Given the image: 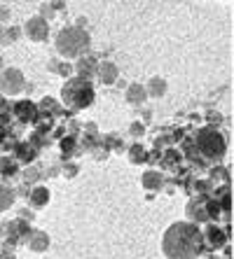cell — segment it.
Masks as SVG:
<instances>
[{
  "instance_id": "1",
  "label": "cell",
  "mask_w": 234,
  "mask_h": 259,
  "mask_svg": "<svg viewBox=\"0 0 234 259\" xmlns=\"http://www.w3.org/2000/svg\"><path fill=\"white\" fill-rule=\"evenodd\" d=\"M61 96H63V103L71 110H82L87 105H91V101H94V87L84 77H75L63 84Z\"/></svg>"
},
{
  "instance_id": "2",
  "label": "cell",
  "mask_w": 234,
  "mask_h": 259,
  "mask_svg": "<svg viewBox=\"0 0 234 259\" xmlns=\"http://www.w3.org/2000/svg\"><path fill=\"white\" fill-rule=\"evenodd\" d=\"M14 112L12 115L17 117L19 121H24V124H28V121H33L38 117V108L33 105L30 101H19V103H14Z\"/></svg>"
},
{
  "instance_id": "3",
  "label": "cell",
  "mask_w": 234,
  "mask_h": 259,
  "mask_svg": "<svg viewBox=\"0 0 234 259\" xmlns=\"http://www.w3.org/2000/svg\"><path fill=\"white\" fill-rule=\"evenodd\" d=\"M21 84H24V79H21V72L19 70H7L5 75L0 77V87H3V91H7V94L19 91Z\"/></svg>"
},
{
  "instance_id": "4",
  "label": "cell",
  "mask_w": 234,
  "mask_h": 259,
  "mask_svg": "<svg viewBox=\"0 0 234 259\" xmlns=\"http://www.w3.org/2000/svg\"><path fill=\"white\" fill-rule=\"evenodd\" d=\"M5 231H7V243L10 245H17V241L21 238V236H28L30 229L26 227V222H7L5 224Z\"/></svg>"
},
{
  "instance_id": "5",
  "label": "cell",
  "mask_w": 234,
  "mask_h": 259,
  "mask_svg": "<svg viewBox=\"0 0 234 259\" xmlns=\"http://www.w3.org/2000/svg\"><path fill=\"white\" fill-rule=\"evenodd\" d=\"M26 30H28L30 40H38V42H42V40H47V24L42 21L40 17H33L26 24Z\"/></svg>"
},
{
  "instance_id": "6",
  "label": "cell",
  "mask_w": 234,
  "mask_h": 259,
  "mask_svg": "<svg viewBox=\"0 0 234 259\" xmlns=\"http://www.w3.org/2000/svg\"><path fill=\"white\" fill-rule=\"evenodd\" d=\"M206 243H209L211 247L225 245V234H222L218 227H209V229H206Z\"/></svg>"
},
{
  "instance_id": "7",
  "label": "cell",
  "mask_w": 234,
  "mask_h": 259,
  "mask_svg": "<svg viewBox=\"0 0 234 259\" xmlns=\"http://www.w3.org/2000/svg\"><path fill=\"white\" fill-rule=\"evenodd\" d=\"M49 201V192L45 187H36L33 194H30V203L36 205V208H42V205Z\"/></svg>"
},
{
  "instance_id": "8",
  "label": "cell",
  "mask_w": 234,
  "mask_h": 259,
  "mask_svg": "<svg viewBox=\"0 0 234 259\" xmlns=\"http://www.w3.org/2000/svg\"><path fill=\"white\" fill-rule=\"evenodd\" d=\"M10 203H12V189L5 187V185L0 182V210L10 208Z\"/></svg>"
},
{
  "instance_id": "9",
  "label": "cell",
  "mask_w": 234,
  "mask_h": 259,
  "mask_svg": "<svg viewBox=\"0 0 234 259\" xmlns=\"http://www.w3.org/2000/svg\"><path fill=\"white\" fill-rule=\"evenodd\" d=\"M19 159L21 161H30V159L36 157V147H30V145H19Z\"/></svg>"
},
{
  "instance_id": "10",
  "label": "cell",
  "mask_w": 234,
  "mask_h": 259,
  "mask_svg": "<svg viewBox=\"0 0 234 259\" xmlns=\"http://www.w3.org/2000/svg\"><path fill=\"white\" fill-rule=\"evenodd\" d=\"M0 170H3V175H12L17 168L12 166V161H10V159H3V161H0Z\"/></svg>"
},
{
  "instance_id": "11",
  "label": "cell",
  "mask_w": 234,
  "mask_h": 259,
  "mask_svg": "<svg viewBox=\"0 0 234 259\" xmlns=\"http://www.w3.org/2000/svg\"><path fill=\"white\" fill-rule=\"evenodd\" d=\"M103 72H106V75H101V79L106 82V84L115 79V68H103Z\"/></svg>"
},
{
  "instance_id": "12",
  "label": "cell",
  "mask_w": 234,
  "mask_h": 259,
  "mask_svg": "<svg viewBox=\"0 0 234 259\" xmlns=\"http://www.w3.org/2000/svg\"><path fill=\"white\" fill-rule=\"evenodd\" d=\"M7 126H10L7 117H5V115H0V136H3V133H7Z\"/></svg>"
},
{
  "instance_id": "13",
  "label": "cell",
  "mask_w": 234,
  "mask_h": 259,
  "mask_svg": "<svg viewBox=\"0 0 234 259\" xmlns=\"http://www.w3.org/2000/svg\"><path fill=\"white\" fill-rule=\"evenodd\" d=\"M3 110H5V101H3V98H0V112H3Z\"/></svg>"
}]
</instances>
